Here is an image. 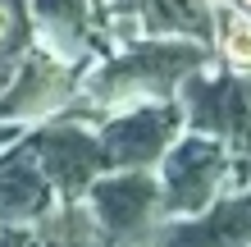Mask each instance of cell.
I'll return each mask as SVG.
<instances>
[{
	"instance_id": "cell-3",
	"label": "cell",
	"mask_w": 251,
	"mask_h": 247,
	"mask_svg": "<svg viewBox=\"0 0 251 247\" xmlns=\"http://www.w3.org/2000/svg\"><path fill=\"white\" fill-rule=\"evenodd\" d=\"M87 211L105 234V247H151L160 234V179L151 169H110L87 188Z\"/></svg>"
},
{
	"instance_id": "cell-14",
	"label": "cell",
	"mask_w": 251,
	"mask_h": 247,
	"mask_svg": "<svg viewBox=\"0 0 251 247\" xmlns=\"http://www.w3.org/2000/svg\"><path fill=\"white\" fill-rule=\"evenodd\" d=\"M233 5H242V9H251V0H233Z\"/></svg>"
},
{
	"instance_id": "cell-8",
	"label": "cell",
	"mask_w": 251,
	"mask_h": 247,
	"mask_svg": "<svg viewBox=\"0 0 251 247\" xmlns=\"http://www.w3.org/2000/svg\"><path fill=\"white\" fill-rule=\"evenodd\" d=\"M151 247H251V188L219 192L192 220L160 224Z\"/></svg>"
},
{
	"instance_id": "cell-7",
	"label": "cell",
	"mask_w": 251,
	"mask_h": 247,
	"mask_svg": "<svg viewBox=\"0 0 251 247\" xmlns=\"http://www.w3.org/2000/svg\"><path fill=\"white\" fill-rule=\"evenodd\" d=\"M78 92L73 82V64L46 55L41 46H32L14 64V74L0 82V119L5 124H23L37 114H55L69 106V96Z\"/></svg>"
},
{
	"instance_id": "cell-6",
	"label": "cell",
	"mask_w": 251,
	"mask_h": 247,
	"mask_svg": "<svg viewBox=\"0 0 251 247\" xmlns=\"http://www.w3.org/2000/svg\"><path fill=\"white\" fill-rule=\"evenodd\" d=\"M27 147H32L41 174L50 179V188L64 201L87 197V188L110 169L96 128L82 124V119H60V114H55L50 124H41L37 133H27Z\"/></svg>"
},
{
	"instance_id": "cell-13",
	"label": "cell",
	"mask_w": 251,
	"mask_h": 247,
	"mask_svg": "<svg viewBox=\"0 0 251 247\" xmlns=\"http://www.w3.org/2000/svg\"><path fill=\"white\" fill-rule=\"evenodd\" d=\"M0 247H32V234L14 224H0Z\"/></svg>"
},
{
	"instance_id": "cell-9",
	"label": "cell",
	"mask_w": 251,
	"mask_h": 247,
	"mask_svg": "<svg viewBox=\"0 0 251 247\" xmlns=\"http://www.w3.org/2000/svg\"><path fill=\"white\" fill-rule=\"evenodd\" d=\"M50 211H55V188L41 174L32 147L23 137L14 142V151L0 156V224L27 229L32 220H46Z\"/></svg>"
},
{
	"instance_id": "cell-11",
	"label": "cell",
	"mask_w": 251,
	"mask_h": 247,
	"mask_svg": "<svg viewBox=\"0 0 251 247\" xmlns=\"http://www.w3.org/2000/svg\"><path fill=\"white\" fill-rule=\"evenodd\" d=\"M146 37H183L210 46L215 32V0H128Z\"/></svg>"
},
{
	"instance_id": "cell-4",
	"label": "cell",
	"mask_w": 251,
	"mask_h": 247,
	"mask_svg": "<svg viewBox=\"0 0 251 247\" xmlns=\"http://www.w3.org/2000/svg\"><path fill=\"white\" fill-rule=\"evenodd\" d=\"M233 151L205 133H178L160 161V201L169 220H192L228 188Z\"/></svg>"
},
{
	"instance_id": "cell-15",
	"label": "cell",
	"mask_w": 251,
	"mask_h": 247,
	"mask_svg": "<svg viewBox=\"0 0 251 247\" xmlns=\"http://www.w3.org/2000/svg\"><path fill=\"white\" fill-rule=\"evenodd\" d=\"M114 5H128V0H114Z\"/></svg>"
},
{
	"instance_id": "cell-2",
	"label": "cell",
	"mask_w": 251,
	"mask_h": 247,
	"mask_svg": "<svg viewBox=\"0 0 251 247\" xmlns=\"http://www.w3.org/2000/svg\"><path fill=\"white\" fill-rule=\"evenodd\" d=\"M174 101L183 106L187 133H205L233 151H251V74L205 64L183 78Z\"/></svg>"
},
{
	"instance_id": "cell-12",
	"label": "cell",
	"mask_w": 251,
	"mask_h": 247,
	"mask_svg": "<svg viewBox=\"0 0 251 247\" xmlns=\"http://www.w3.org/2000/svg\"><path fill=\"white\" fill-rule=\"evenodd\" d=\"M210 41L224 55V69L251 74V9L233 5V0H215V32Z\"/></svg>"
},
{
	"instance_id": "cell-16",
	"label": "cell",
	"mask_w": 251,
	"mask_h": 247,
	"mask_svg": "<svg viewBox=\"0 0 251 247\" xmlns=\"http://www.w3.org/2000/svg\"><path fill=\"white\" fill-rule=\"evenodd\" d=\"M247 156H251V151H247Z\"/></svg>"
},
{
	"instance_id": "cell-1",
	"label": "cell",
	"mask_w": 251,
	"mask_h": 247,
	"mask_svg": "<svg viewBox=\"0 0 251 247\" xmlns=\"http://www.w3.org/2000/svg\"><path fill=\"white\" fill-rule=\"evenodd\" d=\"M210 64V46L183 37H142L119 55L100 60L78 82V96L87 106H128V101H174L183 78Z\"/></svg>"
},
{
	"instance_id": "cell-5",
	"label": "cell",
	"mask_w": 251,
	"mask_h": 247,
	"mask_svg": "<svg viewBox=\"0 0 251 247\" xmlns=\"http://www.w3.org/2000/svg\"><path fill=\"white\" fill-rule=\"evenodd\" d=\"M183 133V106L178 101H132L128 110L96 124L100 151L110 169H151L165 161V151Z\"/></svg>"
},
{
	"instance_id": "cell-10",
	"label": "cell",
	"mask_w": 251,
	"mask_h": 247,
	"mask_svg": "<svg viewBox=\"0 0 251 247\" xmlns=\"http://www.w3.org/2000/svg\"><path fill=\"white\" fill-rule=\"evenodd\" d=\"M41 51L64 64L92 55V0H23Z\"/></svg>"
}]
</instances>
